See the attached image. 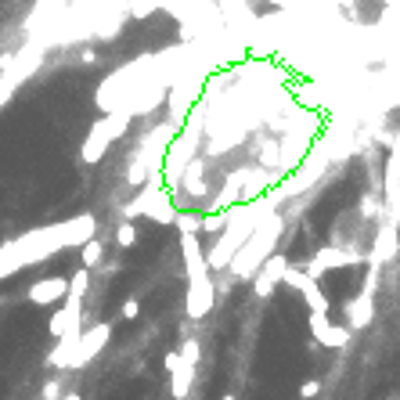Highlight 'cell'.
I'll return each instance as SVG.
<instances>
[{
	"instance_id": "d6986e66",
	"label": "cell",
	"mask_w": 400,
	"mask_h": 400,
	"mask_svg": "<svg viewBox=\"0 0 400 400\" xmlns=\"http://www.w3.org/2000/svg\"><path fill=\"white\" fill-rule=\"evenodd\" d=\"M134 242H137V227H134V220H123V224L115 227V245H123V249H130Z\"/></svg>"
},
{
	"instance_id": "7a4b0ae2",
	"label": "cell",
	"mask_w": 400,
	"mask_h": 400,
	"mask_svg": "<svg viewBox=\"0 0 400 400\" xmlns=\"http://www.w3.org/2000/svg\"><path fill=\"white\" fill-rule=\"evenodd\" d=\"M127 217H148V220H156V224H173L177 220V206L166 192V184L163 180H151L148 188L127 206Z\"/></svg>"
},
{
	"instance_id": "9c48e42d",
	"label": "cell",
	"mask_w": 400,
	"mask_h": 400,
	"mask_svg": "<svg viewBox=\"0 0 400 400\" xmlns=\"http://www.w3.org/2000/svg\"><path fill=\"white\" fill-rule=\"evenodd\" d=\"M108 335H112V325H90L87 332H80V346H76V357H73V364L69 368H87L90 361H94L101 350H105V343H108Z\"/></svg>"
},
{
	"instance_id": "52a82bcc",
	"label": "cell",
	"mask_w": 400,
	"mask_h": 400,
	"mask_svg": "<svg viewBox=\"0 0 400 400\" xmlns=\"http://www.w3.org/2000/svg\"><path fill=\"white\" fill-rule=\"evenodd\" d=\"M306 325H311L314 343L325 346V350H343V346L350 343V328H346V325H335V321H332L328 314H321V311H311Z\"/></svg>"
},
{
	"instance_id": "603a6c76",
	"label": "cell",
	"mask_w": 400,
	"mask_h": 400,
	"mask_svg": "<svg viewBox=\"0 0 400 400\" xmlns=\"http://www.w3.org/2000/svg\"><path fill=\"white\" fill-rule=\"evenodd\" d=\"M379 209H382V206H379L372 195H364V199H361V217H368V220H372V217H379Z\"/></svg>"
},
{
	"instance_id": "4316f807",
	"label": "cell",
	"mask_w": 400,
	"mask_h": 400,
	"mask_svg": "<svg viewBox=\"0 0 400 400\" xmlns=\"http://www.w3.org/2000/svg\"><path fill=\"white\" fill-rule=\"evenodd\" d=\"M220 400H235V393H227V396H220Z\"/></svg>"
},
{
	"instance_id": "cb8c5ba5",
	"label": "cell",
	"mask_w": 400,
	"mask_h": 400,
	"mask_svg": "<svg viewBox=\"0 0 400 400\" xmlns=\"http://www.w3.org/2000/svg\"><path fill=\"white\" fill-rule=\"evenodd\" d=\"M318 393H321V379H306V382L299 386V396H303V400H314Z\"/></svg>"
},
{
	"instance_id": "83f0119b",
	"label": "cell",
	"mask_w": 400,
	"mask_h": 400,
	"mask_svg": "<svg viewBox=\"0 0 400 400\" xmlns=\"http://www.w3.org/2000/svg\"><path fill=\"white\" fill-rule=\"evenodd\" d=\"M389 400H396V396H389Z\"/></svg>"
},
{
	"instance_id": "6da1fadb",
	"label": "cell",
	"mask_w": 400,
	"mask_h": 400,
	"mask_svg": "<svg viewBox=\"0 0 400 400\" xmlns=\"http://www.w3.org/2000/svg\"><path fill=\"white\" fill-rule=\"evenodd\" d=\"M282 227H285V220H282V213H267V217L253 227V235L245 238V245L235 253V260L227 263V270H231V278H253V274L260 270V263L278 249V242H282Z\"/></svg>"
},
{
	"instance_id": "277c9868",
	"label": "cell",
	"mask_w": 400,
	"mask_h": 400,
	"mask_svg": "<svg viewBox=\"0 0 400 400\" xmlns=\"http://www.w3.org/2000/svg\"><path fill=\"white\" fill-rule=\"evenodd\" d=\"M282 285H285V289H292V292H299V299L306 303V311H321V314H328V306H332V303H328V296H325L321 282L306 278L303 267H292V263H289V270H285Z\"/></svg>"
},
{
	"instance_id": "ba28073f",
	"label": "cell",
	"mask_w": 400,
	"mask_h": 400,
	"mask_svg": "<svg viewBox=\"0 0 400 400\" xmlns=\"http://www.w3.org/2000/svg\"><path fill=\"white\" fill-rule=\"evenodd\" d=\"M285 270H289V260L282 256V253H270L263 263H260V270L253 274V292L260 296V299H267L274 289L282 285V278H285Z\"/></svg>"
},
{
	"instance_id": "d4e9b609",
	"label": "cell",
	"mask_w": 400,
	"mask_h": 400,
	"mask_svg": "<svg viewBox=\"0 0 400 400\" xmlns=\"http://www.w3.org/2000/svg\"><path fill=\"white\" fill-rule=\"evenodd\" d=\"M58 396H61V386H58V379H51L44 386V400H58Z\"/></svg>"
},
{
	"instance_id": "ac0fdd59",
	"label": "cell",
	"mask_w": 400,
	"mask_h": 400,
	"mask_svg": "<svg viewBox=\"0 0 400 400\" xmlns=\"http://www.w3.org/2000/svg\"><path fill=\"white\" fill-rule=\"evenodd\" d=\"M173 224L180 227V235H199L202 231V217H199V213H188V209H177Z\"/></svg>"
},
{
	"instance_id": "8fae6325",
	"label": "cell",
	"mask_w": 400,
	"mask_h": 400,
	"mask_svg": "<svg viewBox=\"0 0 400 400\" xmlns=\"http://www.w3.org/2000/svg\"><path fill=\"white\" fill-rule=\"evenodd\" d=\"M47 328H51V335L58 339V335H65V332H80L83 328V296H65V306L47 321Z\"/></svg>"
},
{
	"instance_id": "30bf717a",
	"label": "cell",
	"mask_w": 400,
	"mask_h": 400,
	"mask_svg": "<svg viewBox=\"0 0 400 400\" xmlns=\"http://www.w3.org/2000/svg\"><path fill=\"white\" fill-rule=\"evenodd\" d=\"M163 364H166V372H170V393H173V400H188L192 382H195V364L180 361L177 350H170Z\"/></svg>"
},
{
	"instance_id": "ffe728a7",
	"label": "cell",
	"mask_w": 400,
	"mask_h": 400,
	"mask_svg": "<svg viewBox=\"0 0 400 400\" xmlns=\"http://www.w3.org/2000/svg\"><path fill=\"white\" fill-rule=\"evenodd\" d=\"M87 289H90V270L80 267L73 278H69V292H73V296H87Z\"/></svg>"
},
{
	"instance_id": "5b68a950",
	"label": "cell",
	"mask_w": 400,
	"mask_h": 400,
	"mask_svg": "<svg viewBox=\"0 0 400 400\" xmlns=\"http://www.w3.org/2000/svg\"><path fill=\"white\" fill-rule=\"evenodd\" d=\"M354 263H361V256L354 249H335V245H325V249H318L311 260L303 263V274H306V278H314V282H321L325 270H339V267H354Z\"/></svg>"
},
{
	"instance_id": "5bb4252c",
	"label": "cell",
	"mask_w": 400,
	"mask_h": 400,
	"mask_svg": "<svg viewBox=\"0 0 400 400\" xmlns=\"http://www.w3.org/2000/svg\"><path fill=\"white\" fill-rule=\"evenodd\" d=\"M80 332H83V328H80ZM80 332H65V335H58V346L47 354V368H58V372H65V368L73 364L76 346H80Z\"/></svg>"
},
{
	"instance_id": "e0dca14e",
	"label": "cell",
	"mask_w": 400,
	"mask_h": 400,
	"mask_svg": "<svg viewBox=\"0 0 400 400\" xmlns=\"http://www.w3.org/2000/svg\"><path fill=\"white\" fill-rule=\"evenodd\" d=\"M25 263H22V256H18V249H15V242H8L4 249H0V278H11L15 270H22Z\"/></svg>"
},
{
	"instance_id": "2e32d148",
	"label": "cell",
	"mask_w": 400,
	"mask_h": 400,
	"mask_svg": "<svg viewBox=\"0 0 400 400\" xmlns=\"http://www.w3.org/2000/svg\"><path fill=\"white\" fill-rule=\"evenodd\" d=\"M105 260V245H101V238L94 235V238H87L83 245H80V263L90 270V267H98Z\"/></svg>"
},
{
	"instance_id": "7402d4cb",
	"label": "cell",
	"mask_w": 400,
	"mask_h": 400,
	"mask_svg": "<svg viewBox=\"0 0 400 400\" xmlns=\"http://www.w3.org/2000/svg\"><path fill=\"white\" fill-rule=\"evenodd\" d=\"M137 314H141V303H137V296H130L127 303L119 306V321H134Z\"/></svg>"
},
{
	"instance_id": "3957f363",
	"label": "cell",
	"mask_w": 400,
	"mask_h": 400,
	"mask_svg": "<svg viewBox=\"0 0 400 400\" xmlns=\"http://www.w3.org/2000/svg\"><path fill=\"white\" fill-rule=\"evenodd\" d=\"M375 289H379V267L368 263L361 292L346 303V328L350 332H364L368 325H372V318H375Z\"/></svg>"
},
{
	"instance_id": "8992f818",
	"label": "cell",
	"mask_w": 400,
	"mask_h": 400,
	"mask_svg": "<svg viewBox=\"0 0 400 400\" xmlns=\"http://www.w3.org/2000/svg\"><path fill=\"white\" fill-rule=\"evenodd\" d=\"M213 306H217V285H213V278L206 274V278H192L188 282V296H184V311H188L192 321H202L213 314Z\"/></svg>"
},
{
	"instance_id": "7c38bea8",
	"label": "cell",
	"mask_w": 400,
	"mask_h": 400,
	"mask_svg": "<svg viewBox=\"0 0 400 400\" xmlns=\"http://www.w3.org/2000/svg\"><path fill=\"white\" fill-rule=\"evenodd\" d=\"M29 303H37V306H51V303H61L69 296V278H61V274H54V278H44L37 285H29Z\"/></svg>"
},
{
	"instance_id": "484cf974",
	"label": "cell",
	"mask_w": 400,
	"mask_h": 400,
	"mask_svg": "<svg viewBox=\"0 0 400 400\" xmlns=\"http://www.w3.org/2000/svg\"><path fill=\"white\" fill-rule=\"evenodd\" d=\"M61 400H80V393H65V396H61Z\"/></svg>"
},
{
	"instance_id": "4fadbf2b",
	"label": "cell",
	"mask_w": 400,
	"mask_h": 400,
	"mask_svg": "<svg viewBox=\"0 0 400 400\" xmlns=\"http://www.w3.org/2000/svg\"><path fill=\"white\" fill-rule=\"evenodd\" d=\"M396 227L393 224H382L379 227V235H375V245H372V253H368V263H375V267H382V263H389L393 256H396Z\"/></svg>"
},
{
	"instance_id": "44dd1931",
	"label": "cell",
	"mask_w": 400,
	"mask_h": 400,
	"mask_svg": "<svg viewBox=\"0 0 400 400\" xmlns=\"http://www.w3.org/2000/svg\"><path fill=\"white\" fill-rule=\"evenodd\" d=\"M177 354H180V361H188V364H199V357H202V346H199V339H184Z\"/></svg>"
},
{
	"instance_id": "9a60e30c",
	"label": "cell",
	"mask_w": 400,
	"mask_h": 400,
	"mask_svg": "<svg viewBox=\"0 0 400 400\" xmlns=\"http://www.w3.org/2000/svg\"><path fill=\"white\" fill-rule=\"evenodd\" d=\"M108 134H105V127H101V119H94V127H90V134H87V141H83V163H101L105 159V151H108Z\"/></svg>"
}]
</instances>
